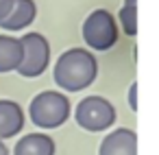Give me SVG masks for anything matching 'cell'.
Returning a JSON list of instances; mask_svg holds the SVG:
<instances>
[{
  "instance_id": "7c38bea8",
  "label": "cell",
  "mask_w": 159,
  "mask_h": 155,
  "mask_svg": "<svg viewBox=\"0 0 159 155\" xmlns=\"http://www.w3.org/2000/svg\"><path fill=\"white\" fill-rule=\"evenodd\" d=\"M135 94H137V83H133V85H131V90H129V105H131V109H133V111L137 109V101H135Z\"/></svg>"
},
{
  "instance_id": "9c48e42d",
  "label": "cell",
  "mask_w": 159,
  "mask_h": 155,
  "mask_svg": "<svg viewBox=\"0 0 159 155\" xmlns=\"http://www.w3.org/2000/svg\"><path fill=\"white\" fill-rule=\"evenodd\" d=\"M13 155H55V140L48 133H26L18 140Z\"/></svg>"
},
{
  "instance_id": "30bf717a",
  "label": "cell",
  "mask_w": 159,
  "mask_h": 155,
  "mask_svg": "<svg viewBox=\"0 0 159 155\" xmlns=\"http://www.w3.org/2000/svg\"><path fill=\"white\" fill-rule=\"evenodd\" d=\"M22 61V44L18 37L0 35V72L18 70Z\"/></svg>"
},
{
  "instance_id": "6da1fadb",
  "label": "cell",
  "mask_w": 159,
  "mask_h": 155,
  "mask_svg": "<svg viewBox=\"0 0 159 155\" xmlns=\"http://www.w3.org/2000/svg\"><path fill=\"white\" fill-rule=\"evenodd\" d=\"M98 61L85 48H70L59 55L55 63V81L68 92H81L96 81Z\"/></svg>"
},
{
  "instance_id": "3957f363",
  "label": "cell",
  "mask_w": 159,
  "mask_h": 155,
  "mask_svg": "<svg viewBox=\"0 0 159 155\" xmlns=\"http://www.w3.org/2000/svg\"><path fill=\"white\" fill-rule=\"evenodd\" d=\"M76 124L89 133H100L111 129L116 122V107L102 96H87L76 105Z\"/></svg>"
},
{
  "instance_id": "52a82bcc",
  "label": "cell",
  "mask_w": 159,
  "mask_h": 155,
  "mask_svg": "<svg viewBox=\"0 0 159 155\" xmlns=\"http://www.w3.org/2000/svg\"><path fill=\"white\" fill-rule=\"evenodd\" d=\"M35 13H37V7L33 0H11L9 11L0 20V29H7V31L26 29L35 20Z\"/></svg>"
},
{
  "instance_id": "ba28073f",
  "label": "cell",
  "mask_w": 159,
  "mask_h": 155,
  "mask_svg": "<svg viewBox=\"0 0 159 155\" xmlns=\"http://www.w3.org/2000/svg\"><path fill=\"white\" fill-rule=\"evenodd\" d=\"M24 129V109L20 103L0 98V140L18 135Z\"/></svg>"
},
{
  "instance_id": "5b68a950",
  "label": "cell",
  "mask_w": 159,
  "mask_h": 155,
  "mask_svg": "<svg viewBox=\"0 0 159 155\" xmlns=\"http://www.w3.org/2000/svg\"><path fill=\"white\" fill-rule=\"evenodd\" d=\"M83 37H85V44L92 46L94 50L111 48L118 40V29H116L113 16L107 9H96L94 13H89L83 24Z\"/></svg>"
},
{
  "instance_id": "7a4b0ae2",
  "label": "cell",
  "mask_w": 159,
  "mask_h": 155,
  "mask_svg": "<svg viewBox=\"0 0 159 155\" xmlns=\"http://www.w3.org/2000/svg\"><path fill=\"white\" fill-rule=\"evenodd\" d=\"M70 111H72V105H70L68 96L61 94V92H55V90L39 92L31 101V105H29L31 120L37 127H42V129H57V127H61L70 118Z\"/></svg>"
},
{
  "instance_id": "8992f818",
  "label": "cell",
  "mask_w": 159,
  "mask_h": 155,
  "mask_svg": "<svg viewBox=\"0 0 159 155\" xmlns=\"http://www.w3.org/2000/svg\"><path fill=\"white\" fill-rule=\"evenodd\" d=\"M98 155H137V135L133 129H116L100 142Z\"/></svg>"
},
{
  "instance_id": "8fae6325",
  "label": "cell",
  "mask_w": 159,
  "mask_h": 155,
  "mask_svg": "<svg viewBox=\"0 0 159 155\" xmlns=\"http://www.w3.org/2000/svg\"><path fill=\"white\" fill-rule=\"evenodd\" d=\"M120 18H122V26L129 35H135L137 33V24H135V0H126L124 9L120 11Z\"/></svg>"
},
{
  "instance_id": "5bb4252c",
  "label": "cell",
  "mask_w": 159,
  "mask_h": 155,
  "mask_svg": "<svg viewBox=\"0 0 159 155\" xmlns=\"http://www.w3.org/2000/svg\"><path fill=\"white\" fill-rule=\"evenodd\" d=\"M0 155H9V148H7V144L0 140Z\"/></svg>"
},
{
  "instance_id": "4fadbf2b",
  "label": "cell",
  "mask_w": 159,
  "mask_h": 155,
  "mask_svg": "<svg viewBox=\"0 0 159 155\" xmlns=\"http://www.w3.org/2000/svg\"><path fill=\"white\" fill-rule=\"evenodd\" d=\"M9 7H11V0H0V20H2V16L9 11Z\"/></svg>"
},
{
  "instance_id": "277c9868",
  "label": "cell",
  "mask_w": 159,
  "mask_h": 155,
  "mask_svg": "<svg viewBox=\"0 0 159 155\" xmlns=\"http://www.w3.org/2000/svg\"><path fill=\"white\" fill-rule=\"evenodd\" d=\"M22 61L18 66V72L26 79L39 77L50 61V46L48 40L42 33H26L22 40Z\"/></svg>"
}]
</instances>
